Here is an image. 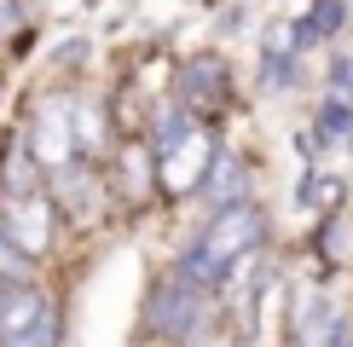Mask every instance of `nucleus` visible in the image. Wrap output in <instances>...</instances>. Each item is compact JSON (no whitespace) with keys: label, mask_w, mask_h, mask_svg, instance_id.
Instances as JSON below:
<instances>
[{"label":"nucleus","mask_w":353,"mask_h":347,"mask_svg":"<svg viewBox=\"0 0 353 347\" xmlns=\"http://www.w3.org/2000/svg\"><path fill=\"white\" fill-rule=\"evenodd\" d=\"M313 139H319V151H325V145H347V139H353V105H347V98L325 93L319 122H313Z\"/></svg>","instance_id":"obj_11"},{"label":"nucleus","mask_w":353,"mask_h":347,"mask_svg":"<svg viewBox=\"0 0 353 347\" xmlns=\"http://www.w3.org/2000/svg\"><path fill=\"white\" fill-rule=\"evenodd\" d=\"M23 145L35 151L41 168H64V162H76V116H70V98H47V105L35 110V122H29Z\"/></svg>","instance_id":"obj_5"},{"label":"nucleus","mask_w":353,"mask_h":347,"mask_svg":"<svg viewBox=\"0 0 353 347\" xmlns=\"http://www.w3.org/2000/svg\"><path fill=\"white\" fill-rule=\"evenodd\" d=\"M151 162H157V180H163V191H168V197L197 191L203 174H209V162H214V139H209V127L191 122L180 139H168L163 151H151Z\"/></svg>","instance_id":"obj_3"},{"label":"nucleus","mask_w":353,"mask_h":347,"mask_svg":"<svg viewBox=\"0 0 353 347\" xmlns=\"http://www.w3.org/2000/svg\"><path fill=\"white\" fill-rule=\"evenodd\" d=\"M197 191L209 197L214 209H226V202H249V168H243V156L238 151H214V162H209V174H203Z\"/></svg>","instance_id":"obj_9"},{"label":"nucleus","mask_w":353,"mask_h":347,"mask_svg":"<svg viewBox=\"0 0 353 347\" xmlns=\"http://www.w3.org/2000/svg\"><path fill=\"white\" fill-rule=\"evenodd\" d=\"M307 347H347V318H336L325 336H319V341H307Z\"/></svg>","instance_id":"obj_15"},{"label":"nucleus","mask_w":353,"mask_h":347,"mask_svg":"<svg viewBox=\"0 0 353 347\" xmlns=\"http://www.w3.org/2000/svg\"><path fill=\"white\" fill-rule=\"evenodd\" d=\"M342 197H347V185L336 180V174H319V168L296 185V202H301V209H336Z\"/></svg>","instance_id":"obj_13"},{"label":"nucleus","mask_w":353,"mask_h":347,"mask_svg":"<svg viewBox=\"0 0 353 347\" xmlns=\"http://www.w3.org/2000/svg\"><path fill=\"white\" fill-rule=\"evenodd\" d=\"M23 23V0H0V35Z\"/></svg>","instance_id":"obj_16"},{"label":"nucleus","mask_w":353,"mask_h":347,"mask_svg":"<svg viewBox=\"0 0 353 347\" xmlns=\"http://www.w3.org/2000/svg\"><path fill=\"white\" fill-rule=\"evenodd\" d=\"M23 272H29V255L18 249V243L0 231V278H12V284H23Z\"/></svg>","instance_id":"obj_14"},{"label":"nucleus","mask_w":353,"mask_h":347,"mask_svg":"<svg viewBox=\"0 0 353 347\" xmlns=\"http://www.w3.org/2000/svg\"><path fill=\"white\" fill-rule=\"evenodd\" d=\"M232 98V76H226V64L209 52V58H191V64L180 70V105L191 110V116H209V110H220Z\"/></svg>","instance_id":"obj_6"},{"label":"nucleus","mask_w":353,"mask_h":347,"mask_svg":"<svg viewBox=\"0 0 353 347\" xmlns=\"http://www.w3.org/2000/svg\"><path fill=\"white\" fill-rule=\"evenodd\" d=\"M0 347H58V313L41 289L12 284L0 307Z\"/></svg>","instance_id":"obj_4"},{"label":"nucleus","mask_w":353,"mask_h":347,"mask_svg":"<svg viewBox=\"0 0 353 347\" xmlns=\"http://www.w3.org/2000/svg\"><path fill=\"white\" fill-rule=\"evenodd\" d=\"M0 231H6V238L18 243L29 260H35V255L52 243V209H47L35 191H29V197H12V209H6V220H0Z\"/></svg>","instance_id":"obj_8"},{"label":"nucleus","mask_w":353,"mask_h":347,"mask_svg":"<svg viewBox=\"0 0 353 347\" xmlns=\"http://www.w3.org/2000/svg\"><path fill=\"white\" fill-rule=\"evenodd\" d=\"M342 23H347V0H313V6H307L290 29H296V47L313 52L319 41H336V35H342Z\"/></svg>","instance_id":"obj_10"},{"label":"nucleus","mask_w":353,"mask_h":347,"mask_svg":"<svg viewBox=\"0 0 353 347\" xmlns=\"http://www.w3.org/2000/svg\"><path fill=\"white\" fill-rule=\"evenodd\" d=\"M70 116H76V156H99V151H105V122H99V105L70 98Z\"/></svg>","instance_id":"obj_12"},{"label":"nucleus","mask_w":353,"mask_h":347,"mask_svg":"<svg viewBox=\"0 0 353 347\" xmlns=\"http://www.w3.org/2000/svg\"><path fill=\"white\" fill-rule=\"evenodd\" d=\"M203 318H209V289L191 284V278H163L151 289V301H145V330H157V336L168 341H185L203 330Z\"/></svg>","instance_id":"obj_2"},{"label":"nucleus","mask_w":353,"mask_h":347,"mask_svg":"<svg viewBox=\"0 0 353 347\" xmlns=\"http://www.w3.org/2000/svg\"><path fill=\"white\" fill-rule=\"evenodd\" d=\"M301 81V47H296V29L290 23H272L261 35V87L267 93H284V87Z\"/></svg>","instance_id":"obj_7"},{"label":"nucleus","mask_w":353,"mask_h":347,"mask_svg":"<svg viewBox=\"0 0 353 347\" xmlns=\"http://www.w3.org/2000/svg\"><path fill=\"white\" fill-rule=\"evenodd\" d=\"M261 238H267V214L255 202H226V209H214V220L203 226V238L180 255L174 272L191 278V284H203V289H214L238 266H249V255L261 249Z\"/></svg>","instance_id":"obj_1"}]
</instances>
